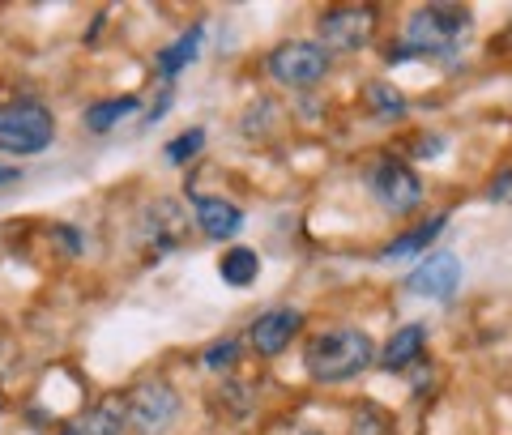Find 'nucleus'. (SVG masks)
<instances>
[{
  "label": "nucleus",
  "mask_w": 512,
  "mask_h": 435,
  "mask_svg": "<svg viewBox=\"0 0 512 435\" xmlns=\"http://www.w3.org/2000/svg\"><path fill=\"white\" fill-rule=\"evenodd\" d=\"M60 435H82V431H60Z\"/></svg>",
  "instance_id": "obj_21"
},
{
  "label": "nucleus",
  "mask_w": 512,
  "mask_h": 435,
  "mask_svg": "<svg viewBox=\"0 0 512 435\" xmlns=\"http://www.w3.org/2000/svg\"><path fill=\"white\" fill-rule=\"evenodd\" d=\"M444 227H448V214H436L431 222H423V227H414L410 235L393 239V244L380 252V261H402V256H419V252H427V248L440 239V231H444Z\"/></svg>",
  "instance_id": "obj_12"
},
{
  "label": "nucleus",
  "mask_w": 512,
  "mask_h": 435,
  "mask_svg": "<svg viewBox=\"0 0 512 435\" xmlns=\"http://www.w3.org/2000/svg\"><path fill=\"white\" fill-rule=\"evenodd\" d=\"M466 26H470V13H461V9H444V5L414 9L406 22V43L389 60L402 64L406 56H453Z\"/></svg>",
  "instance_id": "obj_2"
},
{
  "label": "nucleus",
  "mask_w": 512,
  "mask_h": 435,
  "mask_svg": "<svg viewBox=\"0 0 512 435\" xmlns=\"http://www.w3.org/2000/svg\"><path fill=\"white\" fill-rule=\"evenodd\" d=\"M128 427V397H107L86 414V435H120Z\"/></svg>",
  "instance_id": "obj_14"
},
{
  "label": "nucleus",
  "mask_w": 512,
  "mask_h": 435,
  "mask_svg": "<svg viewBox=\"0 0 512 435\" xmlns=\"http://www.w3.org/2000/svg\"><path fill=\"white\" fill-rule=\"evenodd\" d=\"M367 103H372L376 111H384V116H402L406 111V99H402V90H393V86H367Z\"/></svg>",
  "instance_id": "obj_17"
},
{
  "label": "nucleus",
  "mask_w": 512,
  "mask_h": 435,
  "mask_svg": "<svg viewBox=\"0 0 512 435\" xmlns=\"http://www.w3.org/2000/svg\"><path fill=\"white\" fill-rule=\"evenodd\" d=\"M423 342H427V329H423V325L397 329V333L389 337V346H384V354H380L384 372H402V367H410V363L423 354Z\"/></svg>",
  "instance_id": "obj_11"
},
{
  "label": "nucleus",
  "mask_w": 512,
  "mask_h": 435,
  "mask_svg": "<svg viewBox=\"0 0 512 435\" xmlns=\"http://www.w3.org/2000/svg\"><path fill=\"white\" fill-rule=\"evenodd\" d=\"M201 39H205V26H188L171 47H163V52H158V73L175 77L180 69H188V64L197 60V52H201Z\"/></svg>",
  "instance_id": "obj_13"
},
{
  "label": "nucleus",
  "mask_w": 512,
  "mask_h": 435,
  "mask_svg": "<svg viewBox=\"0 0 512 435\" xmlns=\"http://www.w3.org/2000/svg\"><path fill=\"white\" fill-rule=\"evenodd\" d=\"M269 73L282 86H316L329 73V52H325V43L291 39L278 52H269Z\"/></svg>",
  "instance_id": "obj_4"
},
{
  "label": "nucleus",
  "mask_w": 512,
  "mask_h": 435,
  "mask_svg": "<svg viewBox=\"0 0 512 435\" xmlns=\"http://www.w3.org/2000/svg\"><path fill=\"white\" fill-rule=\"evenodd\" d=\"M18 175H22L18 167H5V171H0V184H9V180H18Z\"/></svg>",
  "instance_id": "obj_20"
},
{
  "label": "nucleus",
  "mask_w": 512,
  "mask_h": 435,
  "mask_svg": "<svg viewBox=\"0 0 512 435\" xmlns=\"http://www.w3.org/2000/svg\"><path fill=\"white\" fill-rule=\"evenodd\" d=\"M372 359H376V342L363 329H325L308 337V346H303V367L320 384L355 380L359 372L372 367Z\"/></svg>",
  "instance_id": "obj_1"
},
{
  "label": "nucleus",
  "mask_w": 512,
  "mask_h": 435,
  "mask_svg": "<svg viewBox=\"0 0 512 435\" xmlns=\"http://www.w3.org/2000/svg\"><path fill=\"white\" fill-rule=\"evenodd\" d=\"M218 273H222L227 286H252L256 273H261V256H256L252 248H231L227 256H222Z\"/></svg>",
  "instance_id": "obj_16"
},
{
  "label": "nucleus",
  "mask_w": 512,
  "mask_h": 435,
  "mask_svg": "<svg viewBox=\"0 0 512 435\" xmlns=\"http://www.w3.org/2000/svg\"><path fill=\"white\" fill-rule=\"evenodd\" d=\"M376 35V13L372 9H359V5H342V9H329L320 18V39H325V52H359Z\"/></svg>",
  "instance_id": "obj_7"
},
{
  "label": "nucleus",
  "mask_w": 512,
  "mask_h": 435,
  "mask_svg": "<svg viewBox=\"0 0 512 435\" xmlns=\"http://www.w3.org/2000/svg\"><path fill=\"white\" fill-rule=\"evenodd\" d=\"M367 184H372V197L389 214H414L423 205V180L406 163H393V158H380L367 175Z\"/></svg>",
  "instance_id": "obj_5"
},
{
  "label": "nucleus",
  "mask_w": 512,
  "mask_h": 435,
  "mask_svg": "<svg viewBox=\"0 0 512 435\" xmlns=\"http://www.w3.org/2000/svg\"><path fill=\"white\" fill-rule=\"evenodd\" d=\"M56 137V120L52 111L35 99H13L0 103V150L22 158V154H39L47 150Z\"/></svg>",
  "instance_id": "obj_3"
},
{
  "label": "nucleus",
  "mask_w": 512,
  "mask_h": 435,
  "mask_svg": "<svg viewBox=\"0 0 512 435\" xmlns=\"http://www.w3.org/2000/svg\"><path fill=\"white\" fill-rule=\"evenodd\" d=\"M137 111V94H124V99H103V103H94L86 107V128L90 133H111L124 116H133Z\"/></svg>",
  "instance_id": "obj_15"
},
{
  "label": "nucleus",
  "mask_w": 512,
  "mask_h": 435,
  "mask_svg": "<svg viewBox=\"0 0 512 435\" xmlns=\"http://www.w3.org/2000/svg\"><path fill=\"white\" fill-rule=\"evenodd\" d=\"M235 354H239V342H235V337H222V342L205 346L201 363L210 367V372H222V367H231V363H235Z\"/></svg>",
  "instance_id": "obj_19"
},
{
  "label": "nucleus",
  "mask_w": 512,
  "mask_h": 435,
  "mask_svg": "<svg viewBox=\"0 0 512 435\" xmlns=\"http://www.w3.org/2000/svg\"><path fill=\"white\" fill-rule=\"evenodd\" d=\"M299 325H303V316H299L295 308H274V312H265V316L252 320L248 342H252L256 354L274 359V354H282L286 346H291V337L299 333Z\"/></svg>",
  "instance_id": "obj_9"
},
{
  "label": "nucleus",
  "mask_w": 512,
  "mask_h": 435,
  "mask_svg": "<svg viewBox=\"0 0 512 435\" xmlns=\"http://www.w3.org/2000/svg\"><path fill=\"white\" fill-rule=\"evenodd\" d=\"M406 286L414 290V295H423V299H453V290L461 286V261L453 252H431V256H423V261L414 265Z\"/></svg>",
  "instance_id": "obj_8"
},
{
  "label": "nucleus",
  "mask_w": 512,
  "mask_h": 435,
  "mask_svg": "<svg viewBox=\"0 0 512 435\" xmlns=\"http://www.w3.org/2000/svg\"><path fill=\"white\" fill-rule=\"evenodd\" d=\"M192 209H197V222H201V231L210 239H231V235H239V227H244V209L222 201V197L192 192Z\"/></svg>",
  "instance_id": "obj_10"
},
{
  "label": "nucleus",
  "mask_w": 512,
  "mask_h": 435,
  "mask_svg": "<svg viewBox=\"0 0 512 435\" xmlns=\"http://www.w3.org/2000/svg\"><path fill=\"white\" fill-rule=\"evenodd\" d=\"M201 145H205V133H201V128H188V133H180V137L167 145V163H175V167L188 163V158L197 154Z\"/></svg>",
  "instance_id": "obj_18"
},
{
  "label": "nucleus",
  "mask_w": 512,
  "mask_h": 435,
  "mask_svg": "<svg viewBox=\"0 0 512 435\" xmlns=\"http://www.w3.org/2000/svg\"><path fill=\"white\" fill-rule=\"evenodd\" d=\"M180 414V393L171 389L167 380H141L133 393H128V423H133V431L141 435H154L163 431L171 418Z\"/></svg>",
  "instance_id": "obj_6"
}]
</instances>
